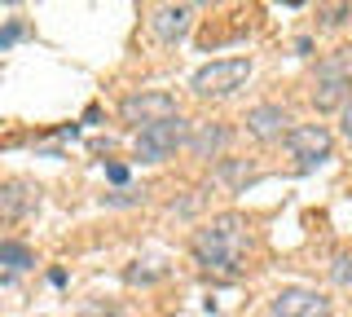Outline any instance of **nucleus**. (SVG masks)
Segmentation results:
<instances>
[{
	"instance_id": "nucleus-1",
	"label": "nucleus",
	"mask_w": 352,
	"mask_h": 317,
	"mask_svg": "<svg viewBox=\"0 0 352 317\" xmlns=\"http://www.w3.org/2000/svg\"><path fill=\"white\" fill-rule=\"evenodd\" d=\"M242 247H247V221L238 212L216 216L207 229L194 234V256L198 265L216 278H238L242 273Z\"/></svg>"
},
{
	"instance_id": "nucleus-2",
	"label": "nucleus",
	"mask_w": 352,
	"mask_h": 317,
	"mask_svg": "<svg viewBox=\"0 0 352 317\" xmlns=\"http://www.w3.org/2000/svg\"><path fill=\"white\" fill-rule=\"evenodd\" d=\"M348 93H352V49H339V53H330V58L317 62L313 106H317V111L348 106Z\"/></svg>"
},
{
	"instance_id": "nucleus-3",
	"label": "nucleus",
	"mask_w": 352,
	"mask_h": 317,
	"mask_svg": "<svg viewBox=\"0 0 352 317\" xmlns=\"http://www.w3.org/2000/svg\"><path fill=\"white\" fill-rule=\"evenodd\" d=\"M190 133H194V128L185 124L181 115H176V119H163V124H154V128H141V133H137V159L141 163L172 159L181 146H190Z\"/></svg>"
},
{
	"instance_id": "nucleus-4",
	"label": "nucleus",
	"mask_w": 352,
	"mask_h": 317,
	"mask_svg": "<svg viewBox=\"0 0 352 317\" xmlns=\"http://www.w3.org/2000/svg\"><path fill=\"white\" fill-rule=\"evenodd\" d=\"M251 75V58H220V62H207V67L194 71V93L198 97H229L234 89H242Z\"/></svg>"
},
{
	"instance_id": "nucleus-5",
	"label": "nucleus",
	"mask_w": 352,
	"mask_h": 317,
	"mask_svg": "<svg viewBox=\"0 0 352 317\" xmlns=\"http://www.w3.org/2000/svg\"><path fill=\"white\" fill-rule=\"evenodd\" d=\"M119 115H124V124L132 128H154L163 124V119H176V97L172 93H132L119 102Z\"/></svg>"
},
{
	"instance_id": "nucleus-6",
	"label": "nucleus",
	"mask_w": 352,
	"mask_h": 317,
	"mask_svg": "<svg viewBox=\"0 0 352 317\" xmlns=\"http://www.w3.org/2000/svg\"><path fill=\"white\" fill-rule=\"evenodd\" d=\"M269 309L273 317H330V300L308 287H282L269 300Z\"/></svg>"
},
{
	"instance_id": "nucleus-7",
	"label": "nucleus",
	"mask_w": 352,
	"mask_h": 317,
	"mask_svg": "<svg viewBox=\"0 0 352 317\" xmlns=\"http://www.w3.org/2000/svg\"><path fill=\"white\" fill-rule=\"evenodd\" d=\"M286 146H291V155L300 159V168H317V163L330 159V133L322 124H300L286 133Z\"/></svg>"
},
{
	"instance_id": "nucleus-8",
	"label": "nucleus",
	"mask_w": 352,
	"mask_h": 317,
	"mask_svg": "<svg viewBox=\"0 0 352 317\" xmlns=\"http://www.w3.org/2000/svg\"><path fill=\"white\" fill-rule=\"evenodd\" d=\"M190 23H194V5H159L150 14V31L163 45H176V40L190 31Z\"/></svg>"
},
{
	"instance_id": "nucleus-9",
	"label": "nucleus",
	"mask_w": 352,
	"mask_h": 317,
	"mask_svg": "<svg viewBox=\"0 0 352 317\" xmlns=\"http://www.w3.org/2000/svg\"><path fill=\"white\" fill-rule=\"evenodd\" d=\"M291 119H286L282 106H251L247 111V133L251 137H260V141H278L282 133H291Z\"/></svg>"
},
{
	"instance_id": "nucleus-10",
	"label": "nucleus",
	"mask_w": 352,
	"mask_h": 317,
	"mask_svg": "<svg viewBox=\"0 0 352 317\" xmlns=\"http://www.w3.org/2000/svg\"><path fill=\"white\" fill-rule=\"evenodd\" d=\"M225 146H229L225 124H194V133H190V155L194 159H216Z\"/></svg>"
},
{
	"instance_id": "nucleus-11",
	"label": "nucleus",
	"mask_w": 352,
	"mask_h": 317,
	"mask_svg": "<svg viewBox=\"0 0 352 317\" xmlns=\"http://www.w3.org/2000/svg\"><path fill=\"white\" fill-rule=\"evenodd\" d=\"M31 203H36V190H31L27 181H9L5 194H0V216H5V221H18Z\"/></svg>"
},
{
	"instance_id": "nucleus-12",
	"label": "nucleus",
	"mask_w": 352,
	"mask_h": 317,
	"mask_svg": "<svg viewBox=\"0 0 352 317\" xmlns=\"http://www.w3.org/2000/svg\"><path fill=\"white\" fill-rule=\"evenodd\" d=\"M0 265H5V282H14L18 273H27L36 265V256H31V247H22V243H0Z\"/></svg>"
},
{
	"instance_id": "nucleus-13",
	"label": "nucleus",
	"mask_w": 352,
	"mask_h": 317,
	"mask_svg": "<svg viewBox=\"0 0 352 317\" xmlns=\"http://www.w3.org/2000/svg\"><path fill=\"white\" fill-rule=\"evenodd\" d=\"M330 278L339 282V287H352V251H339L335 265H330Z\"/></svg>"
},
{
	"instance_id": "nucleus-14",
	"label": "nucleus",
	"mask_w": 352,
	"mask_h": 317,
	"mask_svg": "<svg viewBox=\"0 0 352 317\" xmlns=\"http://www.w3.org/2000/svg\"><path fill=\"white\" fill-rule=\"evenodd\" d=\"M198 207H203V190H194L185 203H172V216H190V212H198Z\"/></svg>"
},
{
	"instance_id": "nucleus-15",
	"label": "nucleus",
	"mask_w": 352,
	"mask_h": 317,
	"mask_svg": "<svg viewBox=\"0 0 352 317\" xmlns=\"http://www.w3.org/2000/svg\"><path fill=\"white\" fill-rule=\"evenodd\" d=\"M220 172H225L229 181H242V177L251 181V177H256V172H251V168H238V163H225V168H220Z\"/></svg>"
},
{
	"instance_id": "nucleus-16",
	"label": "nucleus",
	"mask_w": 352,
	"mask_h": 317,
	"mask_svg": "<svg viewBox=\"0 0 352 317\" xmlns=\"http://www.w3.org/2000/svg\"><path fill=\"white\" fill-rule=\"evenodd\" d=\"M106 177L115 181V185H124L128 181V168H124V163H106Z\"/></svg>"
},
{
	"instance_id": "nucleus-17",
	"label": "nucleus",
	"mask_w": 352,
	"mask_h": 317,
	"mask_svg": "<svg viewBox=\"0 0 352 317\" xmlns=\"http://www.w3.org/2000/svg\"><path fill=\"white\" fill-rule=\"evenodd\" d=\"M18 36H22V27H18V23H9L5 31H0V49H9V45L18 40Z\"/></svg>"
},
{
	"instance_id": "nucleus-18",
	"label": "nucleus",
	"mask_w": 352,
	"mask_h": 317,
	"mask_svg": "<svg viewBox=\"0 0 352 317\" xmlns=\"http://www.w3.org/2000/svg\"><path fill=\"white\" fill-rule=\"evenodd\" d=\"M124 278L128 282H150V278H159V269H128Z\"/></svg>"
},
{
	"instance_id": "nucleus-19",
	"label": "nucleus",
	"mask_w": 352,
	"mask_h": 317,
	"mask_svg": "<svg viewBox=\"0 0 352 317\" xmlns=\"http://www.w3.org/2000/svg\"><path fill=\"white\" fill-rule=\"evenodd\" d=\"M344 137H348V141H352V102H348V106H344Z\"/></svg>"
}]
</instances>
